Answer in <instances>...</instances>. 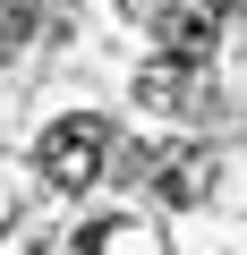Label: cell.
<instances>
[{
	"instance_id": "obj_1",
	"label": "cell",
	"mask_w": 247,
	"mask_h": 255,
	"mask_svg": "<svg viewBox=\"0 0 247 255\" xmlns=\"http://www.w3.org/2000/svg\"><path fill=\"white\" fill-rule=\"evenodd\" d=\"M102 162H111V119L102 111H68V119H51L43 128V179L51 187H94L102 179Z\"/></svg>"
},
{
	"instance_id": "obj_2",
	"label": "cell",
	"mask_w": 247,
	"mask_h": 255,
	"mask_svg": "<svg viewBox=\"0 0 247 255\" xmlns=\"http://www.w3.org/2000/svg\"><path fill=\"white\" fill-rule=\"evenodd\" d=\"M145 187H154L162 204L196 213V204L213 196V153H205V145H145Z\"/></svg>"
},
{
	"instance_id": "obj_5",
	"label": "cell",
	"mask_w": 247,
	"mask_h": 255,
	"mask_svg": "<svg viewBox=\"0 0 247 255\" xmlns=\"http://www.w3.org/2000/svg\"><path fill=\"white\" fill-rule=\"evenodd\" d=\"M137 102H145V111H196V68L162 51V60L137 77Z\"/></svg>"
},
{
	"instance_id": "obj_4",
	"label": "cell",
	"mask_w": 247,
	"mask_h": 255,
	"mask_svg": "<svg viewBox=\"0 0 247 255\" xmlns=\"http://www.w3.org/2000/svg\"><path fill=\"white\" fill-rule=\"evenodd\" d=\"M154 34H162V51H171V60H188V68H205V60H213V17H205V9H162V17H154Z\"/></svg>"
},
{
	"instance_id": "obj_3",
	"label": "cell",
	"mask_w": 247,
	"mask_h": 255,
	"mask_svg": "<svg viewBox=\"0 0 247 255\" xmlns=\"http://www.w3.org/2000/svg\"><path fill=\"white\" fill-rule=\"evenodd\" d=\"M68 255H171V238L154 221H128V213H102L68 238Z\"/></svg>"
}]
</instances>
